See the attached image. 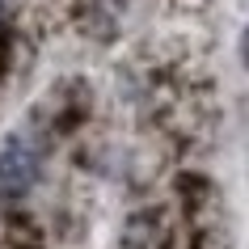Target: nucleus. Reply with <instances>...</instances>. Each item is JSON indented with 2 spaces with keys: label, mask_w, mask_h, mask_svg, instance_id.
Wrapping results in <instances>:
<instances>
[{
  "label": "nucleus",
  "mask_w": 249,
  "mask_h": 249,
  "mask_svg": "<svg viewBox=\"0 0 249 249\" xmlns=\"http://www.w3.org/2000/svg\"><path fill=\"white\" fill-rule=\"evenodd\" d=\"M4 4H9V0H0V13H4Z\"/></svg>",
  "instance_id": "f03ea898"
},
{
  "label": "nucleus",
  "mask_w": 249,
  "mask_h": 249,
  "mask_svg": "<svg viewBox=\"0 0 249 249\" xmlns=\"http://www.w3.org/2000/svg\"><path fill=\"white\" fill-rule=\"evenodd\" d=\"M42 140L34 131H13L0 148V198H26L42 178Z\"/></svg>",
  "instance_id": "f257e3e1"
}]
</instances>
